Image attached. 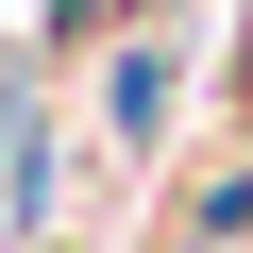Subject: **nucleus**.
I'll list each match as a JSON object with an SVG mask.
<instances>
[{
    "mask_svg": "<svg viewBox=\"0 0 253 253\" xmlns=\"http://www.w3.org/2000/svg\"><path fill=\"white\" fill-rule=\"evenodd\" d=\"M101 118H118V135H152V118H169V51H118V68H101Z\"/></svg>",
    "mask_w": 253,
    "mask_h": 253,
    "instance_id": "obj_1",
    "label": "nucleus"
}]
</instances>
